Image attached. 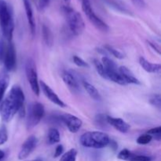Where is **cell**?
<instances>
[{
  "label": "cell",
  "instance_id": "obj_1",
  "mask_svg": "<svg viewBox=\"0 0 161 161\" xmlns=\"http://www.w3.org/2000/svg\"><path fill=\"white\" fill-rule=\"evenodd\" d=\"M25 94L21 88L17 85H14L0 106V113L3 120L5 122L12 120L15 115L25 108Z\"/></svg>",
  "mask_w": 161,
  "mask_h": 161
},
{
  "label": "cell",
  "instance_id": "obj_2",
  "mask_svg": "<svg viewBox=\"0 0 161 161\" xmlns=\"http://www.w3.org/2000/svg\"><path fill=\"white\" fill-rule=\"evenodd\" d=\"M0 27L3 36L8 40L12 41L14 30V19L10 6L4 0H0Z\"/></svg>",
  "mask_w": 161,
  "mask_h": 161
},
{
  "label": "cell",
  "instance_id": "obj_3",
  "mask_svg": "<svg viewBox=\"0 0 161 161\" xmlns=\"http://www.w3.org/2000/svg\"><path fill=\"white\" fill-rule=\"evenodd\" d=\"M61 10L67 20L71 32L75 36H80L85 29V23L81 14L69 5L63 6Z\"/></svg>",
  "mask_w": 161,
  "mask_h": 161
},
{
  "label": "cell",
  "instance_id": "obj_4",
  "mask_svg": "<svg viewBox=\"0 0 161 161\" xmlns=\"http://www.w3.org/2000/svg\"><path fill=\"white\" fill-rule=\"evenodd\" d=\"M109 137L105 132L87 131L80 137V144L86 148L102 149L109 143Z\"/></svg>",
  "mask_w": 161,
  "mask_h": 161
},
{
  "label": "cell",
  "instance_id": "obj_5",
  "mask_svg": "<svg viewBox=\"0 0 161 161\" xmlns=\"http://www.w3.org/2000/svg\"><path fill=\"white\" fill-rule=\"evenodd\" d=\"M45 114V108L43 105L39 102H34L28 106L27 112L26 127L27 130H30L39 124L41 119Z\"/></svg>",
  "mask_w": 161,
  "mask_h": 161
},
{
  "label": "cell",
  "instance_id": "obj_6",
  "mask_svg": "<svg viewBox=\"0 0 161 161\" xmlns=\"http://www.w3.org/2000/svg\"><path fill=\"white\" fill-rule=\"evenodd\" d=\"M82 9L88 20L97 30L103 32H107L109 30V27L94 13L90 0H82Z\"/></svg>",
  "mask_w": 161,
  "mask_h": 161
},
{
  "label": "cell",
  "instance_id": "obj_7",
  "mask_svg": "<svg viewBox=\"0 0 161 161\" xmlns=\"http://www.w3.org/2000/svg\"><path fill=\"white\" fill-rule=\"evenodd\" d=\"M25 73L31 91L36 96H39L40 93V88H39V80H38L37 69L34 60L31 58H28L25 64Z\"/></svg>",
  "mask_w": 161,
  "mask_h": 161
},
{
  "label": "cell",
  "instance_id": "obj_8",
  "mask_svg": "<svg viewBox=\"0 0 161 161\" xmlns=\"http://www.w3.org/2000/svg\"><path fill=\"white\" fill-rule=\"evenodd\" d=\"M3 63H4L5 69L8 72L14 71L17 67V53H16L15 46L12 41L9 42L6 47Z\"/></svg>",
  "mask_w": 161,
  "mask_h": 161
},
{
  "label": "cell",
  "instance_id": "obj_9",
  "mask_svg": "<svg viewBox=\"0 0 161 161\" xmlns=\"http://www.w3.org/2000/svg\"><path fill=\"white\" fill-rule=\"evenodd\" d=\"M60 117L61 122L68 127L71 133H77L83 125L81 119L74 115L65 113L61 115Z\"/></svg>",
  "mask_w": 161,
  "mask_h": 161
},
{
  "label": "cell",
  "instance_id": "obj_10",
  "mask_svg": "<svg viewBox=\"0 0 161 161\" xmlns=\"http://www.w3.org/2000/svg\"><path fill=\"white\" fill-rule=\"evenodd\" d=\"M38 139L34 135H31L28 137L25 142L22 144L20 150L18 153V159L20 160H23L26 159L31 153L34 151L37 146Z\"/></svg>",
  "mask_w": 161,
  "mask_h": 161
},
{
  "label": "cell",
  "instance_id": "obj_11",
  "mask_svg": "<svg viewBox=\"0 0 161 161\" xmlns=\"http://www.w3.org/2000/svg\"><path fill=\"white\" fill-rule=\"evenodd\" d=\"M39 88L42 90L44 95H45L50 102H53V104L57 105L58 106L61 107V108L66 107L65 104H64V102H63V101L57 95L56 93L50 88V86H48V85H47L45 82L42 81V80H41V81L39 82Z\"/></svg>",
  "mask_w": 161,
  "mask_h": 161
},
{
  "label": "cell",
  "instance_id": "obj_12",
  "mask_svg": "<svg viewBox=\"0 0 161 161\" xmlns=\"http://www.w3.org/2000/svg\"><path fill=\"white\" fill-rule=\"evenodd\" d=\"M107 122L108 125L113 127L121 133H127L130 130V125L121 118L107 116Z\"/></svg>",
  "mask_w": 161,
  "mask_h": 161
},
{
  "label": "cell",
  "instance_id": "obj_13",
  "mask_svg": "<svg viewBox=\"0 0 161 161\" xmlns=\"http://www.w3.org/2000/svg\"><path fill=\"white\" fill-rule=\"evenodd\" d=\"M62 80L66 86L72 92H78L80 91V85L75 75L69 71H64L62 72Z\"/></svg>",
  "mask_w": 161,
  "mask_h": 161
},
{
  "label": "cell",
  "instance_id": "obj_14",
  "mask_svg": "<svg viewBox=\"0 0 161 161\" xmlns=\"http://www.w3.org/2000/svg\"><path fill=\"white\" fill-rule=\"evenodd\" d=\"M22 1H23L24 6H25V14H26L27 20H28L31 36H34L36 34V20H35L34 14H33L32 6L30 3V0H22Z\"/></svg>",
  "mask_w": 161,
  "mask_h": 161
},
{
  "label": "cell",
  "instance_id": "obj_15",
  "mask_svg": "<svg viewBox=\"0 0 161 161\" xmlns=\"http://www.w3.org/2000/svg\"><path fill=\"white\" fill-rule=\"evenodd\" d=\"M119 72L121 75L122 78L124 79L126 84H141L138 78H136L133 72L127 68L126 66H120L119 68Z\"/></svg>",
  "mask_w": 161,
  "mask_h": 161
},
{
  "label": "cell",
  "instance_id": "obj_16",
  "mask_svg": "<svg viewBox=\"0 0 161 161\" xmlns=\"http://www.w3.org/2000/svg\"><path fill=\"white\" fill-rule=\"evenodd\" d=\"M9 83V72L6 69L0 71V102L4 97L5 93L7 90Z\"/></svg>",
  "mask_w": 161,
  "mask_h": 161
},
{
  "label": "cell",
  "instance_id": "obj_17",
  "mask_svg": "<svg viewBox=\"0 0 161 161\" xmlns=\"http://www.w3.org/2000/svg\"><path fill=\"white\" fill-rule=\"evenodd\" d=\"M139 64L146 72L149 73H160L161 71V65L160 64H153L148 61L143 57L139 58Z\"/></svg>",
  "mask_w": 161,
  "mask_h": 161
},
{
  "label": "cell",
  "instance_id": "obj_18",
  "mask_svg": "<svg viewBox=\"0 0 161 161\" xmlns=\"http://www.w3.org/2000/svg\"><path fill=\"white\" fill-rule=\"evenodd\" d=\"M83 86L91 98L94 99V100L95 101L102 100V97H101L100 93L98 92L97 88H96L94 85H92L91 83H90L89 82L87 81H83Z\"/></svg>",
  "mask_w": 161,
  "mask_h": 161
},
{
  "label": "cell",
  "instance_id": "obj_19",
  "mask_svg": "<svg viewBox=\"0 0 161 161\" xmlns=\"http://www.w3.org/2000/svg\"><path fill=\"white\" fill-rule=\"evenodd\" d=\"M42 39H43V42H45L46 45L49 47H52V45L53 43V34H52V31L50 29V28L48 26H47L46 25H42Z\"/></svg>",
  "mask_w": 161,
  "mask_h": 161
},
{
  "label": "cell",
  "instance_id": "obj_20",
  "mask_svg": "<svg viewBox=\"0 0 161 161\" xmlns=\"http://www.w3.org/2000/svg\"><path fill=\"white\" fill-rule=\"evenodd\" d=\"M60 140H61V136L59 131L54 127L50 128L47 135V142L50 145H53L59 142Z\"/></svg>",
  "mask_w": 161,
  "mask_h": 161
},
{
  "label": "cell",
  "instance_id": "obj_21",
  "mask_svg": "<svg viewBox=\"0 0 161 161\" xmlns=\"http://www.w3.org/2000/svg\"><path fill=\"white\" fill-rule=\"evenodd\" d=\"M104 49H105V51L108 52V53H110V54H112L115 58H118V59H123V58H124V53H122L120 50L114 48L112 46L106 44V45L104 46Z\"/></svg>",
  "mask_w": 161,
  "mask_h": 161
},
{
  "label": "cell",
  "instance_id": "obj_22",
  "mask_svg": "<svg viewBox=\"0 0 161 161\" xmlns=\"http://www.w3.org/2000/svg\"><path fill=\"white\" fill-rule=\"evenodd\" d=\"M77 150L75 149H69L68 152L64 153L61 157L59 161H76Z\"/></svg>",
  "mask_w": 161,
  "mask_h": 161
},
{
  "label": "cell",
  "instance_id": "obj_23",
  "mask_svg": "<svg viewBox=\"0 0 161 161\" xmlns=\"http://www.w3.org/2000/svg\"><path fill=\"white\" fill-rule=\"evenodd\" d=\"M95 124L97 127H101L102 129L106 128L107 126L108 125L107 122V115L98 114L95 117Z\"/></svg>",
  "mask_w": 161,
  "mask_h": 161
},
{
  "label": "cell",
  "instance_id": "obj_24",
  "mask_svg": "<svg viewBox=\"0 0 161 161\" xmlns=\"http://www.w3.org/2000/svg\"><path fill=\"white\" fill-rule=\"evenodd\" d=\"M94 67H95L97 72L99 74V75H100V76H102V78L107 80L106 72H105V68H104L102 63L100 62L98 60L94 59Z\"/></svg>",
  "mask_w": 161,
  "mask_h": 161
},
{
  "label": "cell",
  "instance_id": "obj_25",
  "mask_svg": "<svg viewBox=\"0 0 161 161\" xmlns=\"http://www.w3.org/2000/svg\"><path fill=\"white\" fill-rule=\"evenodd\" d=\"M153 138L151 135H148V134H144L142 135L137 138V143L142 146H145V145H148L149 143L151 142Z\"/></svg>",
  "mask_w": 161,
  "mask_h": 161
},
{
  "label": "cell",
  "instance_id": "obj_26",
  "mask_svg": "<svg viewBox=\"0 0 161 161\" xmlns=\"http://www.w3.org/2000/svg\"><path fill=\"white\" fill-rule=\"evenodd\" d=\"M148 135H151L152 138H154L157 141H160L161 140V127H157L154 128L150 129L147 131Z\"/></svg>",
  "mask_w": 161,
  "mask_h": 161
},
{
  "label": "cell",
  "instance_id": "obj_27",
  "mask_svg": "<svg viewBox=\"0 0 161 161\" xmlns=\"http://www.w3.org/2000/svg\"><path fill=\"white\" fill-rule=\"evenodd\" d=\"M8 140L7 128L5 125L0 127V146L5 144Z\"/></svg>",
  "mask_w": 161,
  "mask_h": 161
},
{
  "label": "cell",
  "instance_id": "obj_28",
  "mask_svg": "<svg viewBox=\"0 0 161 161\" xmlns=\"http://www.w3.org/2000/svg\"><path fill=\"white\" fill-rule=\"evenodd\" d=\"M152 157L146 155H137L132 153L128 161H152Z\"/></svg>",
  "mask_w": 161,
  "mask_h": 161
},
{
  "label": "cell",
  "instance_id": "obj_29",
  "mask_svg": "<svg viewBox=\"0 0 161 161\" xmlns=\"http://www.w3.org/2000/svg\"><path fill=\"white\" fill-rule=\"evenodd\" d=\"M149 102L152 105L157 107L159 109L161 107V97L159 94H155L152 95L149 98Z\"/></svg>",
  "mask_w": 161,
  "mask_h": 161
},
{
  "label": "cell",
  "instance_id": "obj_30",
  "mask_svg": "<svg viewBox=\"0 0 161 161\" xmlns=\"http://www.w3.org/2000/svg\"><path fill=\"white\" fill-rule=\"evenodd\" d=\"M72 61H73L74 64H75V65L78 66V67L89 68V64H88L87 63L84 61V60H83L81 58L76 56V55L73 56V58H72Z\"/></svg>",
  "mask_w": 161,
  "mask_h": 161
},
{
  "label": "cell",
  "instance_id": "obj_31",
  "mask_svg": "<svg viewBox=\"0 0 161 161\" xmlns=\"http://www.w3.org/2000/svg\"><path fill=\"white\" fill-rule=\"evenodd\" d=\"M132 153L130 152L129 149H124L120 151V152L118 153L117 158L119 160H128V159L130 158V157L131 156Z\"/></svg>",
  "mask_w": 161,
  "mask_h": 161
},
{
  "label": "cell",
  "instance_id": "obj_32",
  "mask_svg": "<svg viewBox=\"0 0 161 161\" xmlns=\"http://www.w3.org/2000/svg\"><path fill=\"white\" fill-rule=\"evenodd\" d=\"M6 44L3 39H0V64H2L4 61L5 53H6Z\"/></svg>",
  "mask_w": 161,
  "mask_h": 161
},
{
  "label": "cell",
  "instance_id": "obj_33",
  "mask_svg": "<svg viewBox=\"0 0 161 161\" xmlns=\"http://www.w3.org/2000/svg\"><path fill=\"white\" fill-rule=\"evenodd\" d=\"M50 0H39L38 4H39V8L40 10H44L47 9V6L50 4Z\"/></svg>",
  "mask_w": 161,
  "mask_h": 161
},
{
  "label": "cell",
  "instance_id": "obj_34",
  "mask_svg": "<svg viewBox=\"0 0 161 161\" xmlns=\"http://www.w3.org/2000/svg\"><path fill=\"white\" fill-rule=\"evenodd\" d=\"M63 152H64V147H63L62 145L59 144L55 149V152H54V155H53V157L57 158V157H60V156L62 155Z\"/></svg>",
  "mask_w": 161,
  "mask_h": 161
},
{
  "label": "cell",
  "instance_id": "obj_35",
  "mask_svg": "<svg viewBox=\"0 0 161 161\" xmlns=\"http://www.w3.org/2000/svg\"><path fill=\"white\" fill-rule=\"evenodd\" d=\"M131 2L135 6L140 8V9H143L146 6L145 0H131Z\"/></svg>",
  "mask_w": 161,
  "mask_h": 161
},
{
  "label": "cell",
  "instance_id": "obj_36",
  "mask_svg": "<svg viewBox=\"0 0 161 161\" xmlns=\"http://www.w3.org/2000/svg\"><path fill=\"white\" fill-rule=\"evenodd\" d=\"M148 43H149V45L151 47H152L153 49L154 50H155L156 52H157L158 54H160V47H158V46L157 45V44L153 43V42H150V41H148Z\"/></svg>",
  "mask_w": 161,
  "mask_h": 161
},
{
  "label": "cell",
  "instance_id": "obj_37",
  "mask_svg": "<svg viewBox=\"0 0 161 161\" xmlns=\"http://www.w3.org/2000/svg\"><path fill=\"white\" fill-rule=\"evenodd\" d=\"M108 146H111V148L114 151H116V149H117V148H118L117 143H116L115 141H113V140H109V143H108Z\"/></svg>",
  "mask_w": 161,
  "mask_h": 161
},
{
  "label": "cell",
  "instance_id": "obj_38",
  "mask_svg": "<svg viewBox=\"0 0 161 161\" xmlns=\"http://www.w3.org/2000/svg\"><path fill=\"white\" fill-rule=\"evenodd\" d=\"M4 157H5V153L3 152V150L0 149V160H3V159L4 158Z\"/></svg>",
  "mask_w": 161,
  "mask_h": 161
},
{
  "label": "cell",
  "instance_id": "obj_39",
  "mask_svg": "<svg viewBox=\"0 0 161 161\" xmlns=\"http://www.w3.org/2000/svg\"><path fill=\"white\" fill-rule=\"evenodd\" d=\"M25 161H43L42 158H36V159H33V160H25Z\"/></svg>",
  "mask_w": 161,
  "mask_h": 161
},
{
  "label": "cell",
  "instance_id": "obj_40",
  "mask_svg": "<svg viewBox=\"0 0 161 161\" xmlns=\"http://www.w3.org/2000/svg\"><path fill=\"white\" fill-rule=\"evenodd\" d=\"M64 1L67 4H69V3H70V2H71V0H64Z\"/></svg>",
  "mask_w": 161,
  "mask_h": 161
}]
</instances>
